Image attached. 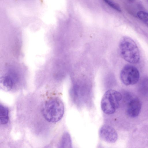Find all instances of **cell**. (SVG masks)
Returning a JSON list of instances; mask_svg holds the SVG:
<instances>
[{"instance_id": "cell-7", "label": "cell", "mask_w": 148, "mask_h": 148, "mask_svg": "<svg viewBox=\"0 0 148 148\" xmlns=\"http://www.w3.org/2000/svg\"><path fill=\"white\" fill-rule=\"evenodd\" d=\"M60 148H71L72 147V143L71 136L68 132L64 133L60 142Z\"/></svg>"}, {"instance_id": "cell-9", "label": "cell", "mask_w": 148, "mask_h": 148, "mask_svg": "<svg viewBox=\"0 0 148 148\" xmlns=\"http://www.w3.org/2000/svg\"><path fill=\"white\" fill-rule=\"evenodd\" d=\"M138 17L140 20L148 26V13L143 11H140L137 13Z\"/></svg>"}, {"instance_id": "cell-2", "label": "cell", "mask_w": 148, "mask_h": 148, "mask_svg": "<svg viewBox=\"0 0 148 148\" xmlns=\"http://www.w3.org/2000/svg\"><path fill=\"white\" fill-rule=\"evenodd\" d=\"M119 48L121 56L125 60L132 64L139 62L140 58L139 50L132 39L127 36L123 37L119 42Z\"/></svg>"}, {"instance_id": "cell-3", "label": "cell", "mask_w": 148, "mask_h": 148, "mask_svg": "<svg viewBox=\"0 0 148 148\" xmlns=\"http://www.w3.org/2000/svg\"><path fill=\"white\" fill-rule=\"evenodd\" d=\"M122 96L119 92L110 89L104 93L101 101V107L102 111L106 114H113L116 109L119 107V101Z\"/></svg>"}, {"instance_id": "cell-11", "label": "cell", "mask_w": 148, "mask_h": 148, "mask_svg": "<svg viewBox=\"0 0 148 148\" xmlns=\"http://www.w3.org/2000/svg\"><path fill=\"white\" fill-rule=\"evenodd\" d=\"M129 1H134V0H127Z\"/></svg>"}, {"instance_id": "cell-10", "label": "cell", "mask_w": 148, "mask_h": 148, "mask_svg": "<svg viewBox=\"0 0 148 148\" xmlns=\"http://www.w3.org/2000/svg\"><path fill=\"white\" fill-rule=\"evenodd\" d=\"M107 4L114 9L118 12H121V9L119 5L111 0H103Z\"/></svg>"}, {"instance_id": "cell-8", "label": "cell", "mask_w": 148, "mask_h": 148, "mask_svg": "<svg viewBox=\"0 0 148 148\" xmlns=\"http://www.w3.org/2000/svg\"><path fill=\"white\" fill-rule=\"evenodd\" d=\"M8 110L7 108L1 105H0V122L1 124H7L8 121Z\"/></svg>"}, {"instance_id": "cell-4", "label": "cell", "mask_w": 148, "mask_h": 148, "mask_svg": "<svg viewBox=\"0 0 148 148\" xmlns=\"http://www.w3.org/2000/svg\"><path fill=\"white\" fill-rule=\"evenodd\" d=\"M140 78L138 70L135 66L126 65L123 68L120 74V78L122 82L126 86L137 83Z\"/></svg>"}, {"instance_id": "cell-5", "label": "cell", "mask_w": 148, "mask_h": 148, "mask_svg": "<svg viewBox=\"0 0 148 148\" xmlns=\"http://www.w3.org/2000/svg\"><path fill=\"white\" fill-rule=\"evenodd\" d=\"M99 135L103 140L109 143H114L117 140L118 136L116 131L112 127L104 125L101 127Z\"/></svg>"}, {"instance_id": "cell-1", "label": "cell", "mask_w": 148, "mask_h": 148, "mask_svg": "<svg viewBox=\"0 0 148 148\" xmlns=\"http://www.w3.org/2000/svg\"><path fill=\"white\" fill-rule=\"evenodd\" d=\"M45 119L51 123L56 122L62 118L64 112V104L58 97H53L47 100L43 104L42 110Z\"/></svg>"}, {"instance_id": "cell-6", "label": "cell", "mask_w": 148, "mask_h": 148, "mask_svg": "<svg viewBox=\"0 0 148 148\" xmlns=\"http://www.w3.org/2000/svg\"><path fill=\"white\" fill-rule=\"evenodd\" d=\"M128 104L127 113L130 117L135 118L138 116L140 113L141 103L140 100L136 98L131 97L127 100Z\"/></svg>"}]
</instances>
